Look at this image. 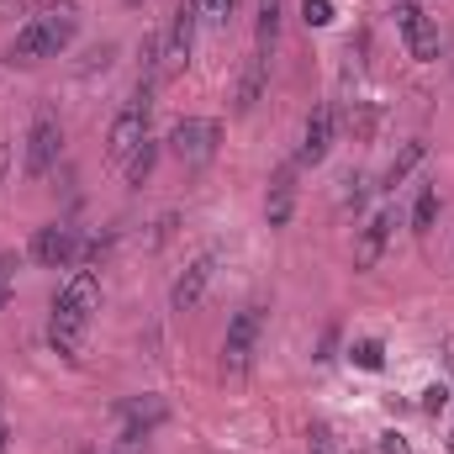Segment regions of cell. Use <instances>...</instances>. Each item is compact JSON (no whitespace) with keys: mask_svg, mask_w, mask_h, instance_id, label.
I'll list each match as a JSON object with an SVG mask.
<instances>
[{"mask_svg":"<svg viewBox=\"0 0 454 454\" xmlns=\"http://www.w3.org/2000/svg\"><path fill=\"white\" fill-rule=\"evenodd\" d=\"M101 307V280H96V270H74L64 286H59V296H53V317H48V343L59 348V354H80V339H85V328H90V312Z\"/></svg>","mask_w":454,"mask_h":454,"instance_id":"cell-1","label":"cell"},{"mask_svg":"<svg viewBox=\"0 0 454 454\" xmlns=\"http://www.w3.org/2000/svg\"><path fill=\"white\" fill-rule=\"evenodd\" d=\"M74 32H80V11L74 5H43L21 32H16V43L5 48V64H43V59H59L69 43H74Z\"/></svg>","mask_w":454,"mask_h":454,"instance_id":"cell-2","label":"cell"},{"mask_svg":"<svg viewBox=\"0 0 454 454\" xmlns=\"http://www.w3.org/2000/svg\"><path fill=\"white\" fill-rule=\"evenodd\" d=\"M217 143H223V127L212 116H180L169 127V153L185 164V169H201L217 159Z\"/></svg>","mask_w":454,"mask_h":454,"instance_id":"cell-3","label":"cell"},{"mask_svg":"<svg viewBox=\"0 0 454 454\" xmlns=\"http://www.w3.org/2000/svg\"><path fill=\"white\" fill-rule=\"evenodd\" d=\"M259 328H264V307H238V312H232L227 339H223V375H243V370H248L254 343H259Z\"/></svg>","mask_w":454,"mask_h":454,"instance_id":"cell-4","label":"cell"},{"mask_svg":"<svg viewBox=\"0 0 454 454\" xmlns=\"http://www.w3.org/2000/svg\"><path fill=\"white\" fill-rule=\"evenodd\" d=\"M396 32H402V43H407V53L418 59V64H434L439 59V27H434V16L418 5V0H396Z\"/></svg>","mask_w":454,"mask_h":454,"instance_id":"cell-5","label":"cell"},{"mask_svg":"<svg viewBox=\"0 0 454 454\" xmlns=\"http://www.w3.org/2000/svg\"><path fill=\"white\" fill-rule=\"evenodd\" d=\"M196 27H201L196 0H180L175 16H169V32H164V74H180V69L191 64V53H196Z\"/></svg>","mask_w":454,"mask_h":454,"instance_id":"cell-6","label":"cell"},{"mask_svg":"<svg viewBox=\"0 0 454 454\" xmlns=\"http://www.w3.org/2000/svg\"><path fill=\"white\" fill-rule=\"evenodd\" d=\"M59 153H64V127H59V116H37L32 132H27V159H21L27 180H43V175L59 164Z\"/></svg>","mask_w":454,"mask_h":454,"instance_id":"cell-7","label":"cell"},{"mask_svg":"<svg viewBox=\"0 0 454 454\" xmlns=\"http://www.w3.org/2000/svg\"><path fill=\"white\" fill-rule=\"evenodd\" d=\"M32 259L48 270H74L80 264V232L64 223H48L32 232Z\"/></svg>","mask_w":454,"mask_h":454,"instance_id":"cell-8","label":"cell"},{"mask_svg":"<svg viewBox=\"0 0 454 454\" xmlns=\"http://www.w3.org/2000/svg\"><path fill=\"white\" fill-rule=\"evenodd\" d=\"M212 275H217V254L207 248V254H196V259L180 270V280L169 286V312H196L201 296H207V286H212Z\"/></svg>","mask_w":454,"mask_h":454,"instance_id":"cell-9","label":"cell"},{"mask_svg":"<svg viewBox=\"0 0 454 454\" xmlns=\"http://www.w3.org/2000/svg\"><path fill=\"white\" fill-rule=\"evenodd\" d=\"M148 112L153 106H127V112H116V121H112V132H106V153H112L116 164H127L143 143H148Z\"/></svg>","mask_w":454,"mask_h":454,"instance_id":"cell-10","label":"cell"},{"mask_svg":"<svg viewBox=\"0 0 454 454\" xmlns=\"http://www.w3.org/2000/svg\"><path fill=\"white\" fill-rule=\"evenodd\" d=\"M391 227H396V212H391V207L375 212L370 223L359 227V238H354V270H375V264H380V254H386V243H391Z\"/></svg>","mask_w":454,"mask_h":454,"instance_id":"cell-11","label":"cell"},{"mask_svg":"<svg viewBox=\"0 0 454 454\" xmlns=\"http://www.w3.org/2000/svg\"><path fill=\"white\" fill-rule=\"evenodd\" d=\"M333 148V106H317L301 127V148H296V164H323Z\"/></svg>","mask_w":454,"mask_h":454,"instance_id":"cell-12","label":"cell"},{"mask_svg":"<svg viewBox=\"0 0 454 454\" xmlns=\"http://www.w3.org/2000/svg\"><path fill=\"white\" fill-rule=\"evenodd\" d=\"M291 207H296V164H280L275 180H270V196H264V217H270V227L291 223Z\"/></svg>","mask_w":454,"mask_h":454,"instance_id":"cell-13","label":"cell"},{"mask_svg":"<svg viewBox=\"0 0 454 454\" xmlns=\"http://www.w3.org/2000/svg\"><path fill=\"white\" fill-rule=\"evenodd\" d=\"M264 80H270V59H264V53H254V59L243 64V74H238V112H254V106H259Z\"/></svg>","mask_w":454,"mask_h":454,"instance_id":"cell-14","label":"cell"},{"mask_svg":"<svg viewBox=\"0 0 454 454\" xmlns=\"http://www.w3.org/2000/svg\"><path fill=\"white\" fill-rule=\"evenodd\" d=\"M423 159H428V143H423V137H412V143H407V148H402V153L386 164V175H380V191H396V185H402V180H407V175H412Z\"/></svg>","mask_w":454,"mask_h":454,"instance_id":"cell-15","label":"cell"},{"mask_svg":"<svg viewBox=\"0 0 454 454\" xmlns=\"http://www.w3.org/2000/svg\"><path fill=\"white\" fill-rule=\"evenodd\" d=\"M159 418H164V402H153V396H148V402H137V407L127 412V428H121V450H132L137 439H148V428H153Z\"/></svg>","mask_w":454,"mask_h":454,"instance_id":"cell-16","label":"cell"},{"mask_svg":"<svg viewBox=\"0 0 454 454\" xmlns=\"http://www.w3.org/2000/svg\"><path fill=\"white\" fill-rule=\"evenodd\" d=\"M434 223H439V185H423V191H418V207H412V232L428 238Z\"/></svg>","mask_w":454,"mask_h":454,"instance_id":"cell-17","label":"cell"},{"mask_svg":"<svg viewBox=\"0 0 454 454\" xmlns=\"http://www.w3.org/2000/svg\"><path fill=\"white\" fill-rule=\"evenodd\" d=\"M275 37H280V0H259V53L264 59H270Z\"/></svg>","mask_w":454,"mask_h":454,"instance_id":"cell-18","label":"cell"},{"mask_svg":"<svg viewBox=\"0 0 454 454\" xmlns=\"http://www.w3.org/2000/svg\"><path fill=\"white\" fill-rule=\"evenodd\" d=\"M153 159H159V148H153V137H148V143L127 159V185H143V180L153 175Z\"/></svg>","mask_w":454,"mask_h":454,"instance_id":"cell-19","label":"cell"},{"mask_svg":"<svg viewBox=\"0 0 454 454\" xmlns=\"http://www.w3.org/2000/svg\"><path fill=\"white\" fill-rule=\"evenodd\" d=\"M348 359H354L359 370H380V364H386V348H380L375 339H359L354 348H348Z\"/></svg>","mask_w":454,"mask_h":454,"instance_id":"cell-20","label":"cell"},{"mask_svg":"<svg viewBox=\"0 0 454 454\" xmlns=\"http://www.w3.org/2000/svg\"><path fill=\"white\" fill-rule=\"evenodd\" d=\"M196 16L207 27H227L232 21V0H196Z\"/></svg>","mask_w":454,"mask_h":454,"instance_id":"cell-21","label":"cell"},{"mask_svg":"<svg viewBox=\"0 0 454 454\" xmlns=\"http://www.w3.org/2000/svg\"><path fill=\"white\" fill-rule=\"evenodd\" d=\"M301 21L307 27H333V0H301Z\"/></svg>","mask_w":454,"mask_h":454,"instance_id":"cell-22","label":"cell"},{"mask_svg":"<svg viewBox=\"0 0 454 454\" xmlns=\"http://www.w3.org/2000/svg\"><path fill=\"white\" fill-rule=\"evenodd\" d=\"M307 454H339V444H333V428H328V423H312V434H307Z\"/></svg>","mask_w":454,"mask_h":454,"instance_id":"cell-23","label":"cell"},{"mask_svg":"<svg viewBox=\"0 0 454 454\" xmlns=\"http://www.w3.org/2000/svg\"><path fill=\"white\" fill-rule=\"evenodd\" d=\"M380 454H412V444L402 434H380Z\"/></svg>","mask_w":454,"mask_h":454,"instance_id":"cell-24","label":"cell"},{"mask_svg":"<svg viewBox=\"0 0 454 454\" xmlns=\"http://www.w3.org/2000/svg\"><path fill=\"white\" fill-rule=\"evenodd\" d=\"M444 402H450V391H444V386H428V391H423V407H428V412H439Z\"/></svg>","mask_w":454,"mask_h":454,"instance_id":"cell-25","label":"cell"},{"mask_svg":"<svg viewBox=\"0 0 454 454\" xmlns=\"http://www.w3.org/2000/svg\"><path fill=\"white\" fill-rule=\"evenodd\" d=\"M11 270H16V254H0V280H11Z\"/></svg>","mask_w":454,"mask_h":454,"instance_id":"cell-26","label":"cell"},{"mask_svg":"<svg viewBox=\"0 0 454 454\" xmlns=\"http://www.w3.org/2000/svg\"><path fill=\"white\" fill-rule=\"evenodd\" d=\"M5 301H11V280H0V307H5Z\"/></svg>","mask_w":454,"mask_h":454,"instance_id":"cell-27","label":"cell"},{"mask_svg":"<svg viewBox=\"0 0 454 454\" xmlns=\"http://www.w3.org/2000/svg\"><path fill=\"white\" fill-rule=\"evenodd\" d=\"M5 444H11V428H5V423H0V454H5Z\"/></svg>","mask_w":454,"mask_h":454,"instance_id":"cell-28","label":"cell"},{"mask_svg":"<svg viewBox=\"0 0 454 454\" xmlns=\"http://www.w3.org/2000/svg\"><path fill=\"white\" fill-rule=\"evenodd\" d=\"M450 364H454V343H450Z\"/></svg>","mask_w":454,"mask_h":454,"instance_id":"cell-29","label":"cell"},{"mask_svg":"<svg viewBox=\"0 0 454 454\" xmlns=\"http://www.w3.org/2000/svg\"><path fill=\"white\" fill-rule=\"evenodd\" d=\"M16 5H32V0H16Z\"/></svg>","mask_w":454,"mask_h":454,"instance_id":"cell-30","label":"cell"},{"mask_svg":"<svg viewBox=\"0 0 454 454\" xmlns=\"http://www.w3.org/2000/svg\"><path fill=\"white\" fill-rule=\"evenodd\" d=\"M450 450H454V434H450Z\"/></svg>","mask_w":454,"mask_h":454,"instance_id":"cell-31","label":"cell"},{"mask_svg":"<svg viewBox=\"0 0 454 454\" xmlns=\"http://www.w3.org/2000/svg\"><path fill=\"white\" fill-rule=\"evenodd\" d=\"M127 5H137V0H127Z\"/></svg>","mask_w":454,"mask_h":454,"instance_id":"cell-32","label":"cell"}]
</instances>
